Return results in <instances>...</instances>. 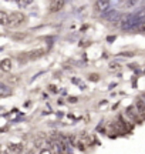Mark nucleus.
I'll return each instance as SVG.
<instances>
[{
  "label": "nucleus",
  "instance_id": "nucleus-4",
  "mask_svg": "<svg viewBox=\"0 0 145 154\" xmlns=\"http://www.w3.org/2000/svg\"><path fill=\"white\" fill-rule=\"evenodd\" d=\"M0 69H1V72H4V73L11 72V69H13V60L9 59V57L3 59V60L0 61Z\"/></svg>",
  "mask_w": 145,
  "mask_h": 154
},
{
  "label": "nucleus",
  "instance_id": "nucleus-5",
  "mask_svg": "<svg viewBox=\"0 0 145 154\" xmlns=\"http://www.w3.org/2000/svg\"><path fill=\"white\" fill-rule=\"evenodd\" d=\"M104 19H107L108 22H114V20H120V19H121V14H120V11L112 9V10H110L108 13L104 14Z\"/></svg>",
  "mask_w": 145,
  "mask_h": 154
},
{
  "label": "nucleus",
  "instance_id": "nucleus-1",
  "mask_svg": "<svg viewBox=\"0 0 145 154\" xmlns=\"http://www.w3.org/2000/svg\"><path fill=\"white\" fill-rule=\"evenodd\" d=\"M95 11L100 13L101 16H104L105 13H108L111 9V0H97L95 2Z\"/></svg>",
  "mask_w": 145,
  "mask_h": 154
},
{
  "label": "nucleus",
  "instance_id": "nucleus-12",
  "mask_svg": "<svg viewBox=\"0 0 145 154\" xmlns=\"http://www.w3.org/2000/svg\"><path fill=\"white\" fill-rule=\"evenodd\" d=\"M118 2H120V3H125L127 0H118Z\"/></svg>",
  "mask_w": 145,
  "mask_h": 154
},
{
  "label": "nucleus",
  "instance_id": "nucleus-3",
  "mask_svg": "<svg viewBox=\"0 0 145 154\" xmlns=\"http://www.w3.org/2000/svg\"><path fill=\"white\" fill-rule=\"evenodd\" d=\"M135 111H137V116L145 117V101L142 99H137V101H135Z\"/></svg>",
  "mask_w": 145,
  "mask_h": 154
},
{
  "label": "nucleus",
  "instance_id": "nucleus-10",
  "mask_svg": "<svg viewBox=\"0 0 145 154\" xmlns=\"http://www.w3.org/2000/svg\"><path fill=\"white\" fill-rule=\"evenodd\" d=\"M7 88H9V87H7L6 84H1V93H0V94H1V97H6L9 93H11V88H10V90H7Z\"/></svg>",
  "mask_w": 145,
  "mask_h": 154
},
{
  "label": "nucleus",
  "instance_id": "nucleus-14",
  "mask_svg": "<svg viewBox=\"0 0 145 154\" xmlns=\"http://www.w3.org/2000/svg\"><path fill=\"white\" fill-rule=\"evenodd\" d=\"M50 2H56V0H50Z\"/></svg>",
  "mask_w": 145,
  "mask_h": 154
},
{
  "label": "nucleus",
  "instance_id": "nucleus-2",
  "mask_svg": "<svg viewBox=\"0 0 145 154\" xmlns=\"http://www.w3.org/2000/svg\"><path fill=\"white\" fill-rule=\"evenodd\" d=\"M24 22H26V16H24L23 13L14 11V13H11V14H10L9 27H19V26H22Z\"/></svg>",
  "mask_w": 145,
  "mask_h": 154
},
{
  "label": "nucleus",
  "instance_id": "nucleus-8",
  "mask_svg": "<svg viewBox=\"0 0 145 154\" xmlns=\"http://www.w3.org/2000/svg\"><path fill=\"white\" fill-rule=\"evenodd\" d=\"M141 0H127L125 3H123V9L125 10H131V9H135L137 6L140 5Z\"/></svg>",
  "mask_w": 145,
  "mask_h": 154
},
{
  "label": "nucleus",
  "instance_id": "nucleus-7",
  "mask_svg": "<svg viewBox=\"0 0 145 154\" xmlns=\"http://www.w3.org/2000/svg\"><path fill=\"white\" fill-rule=\"evenodd\" d=\"M9 22H10V14L6 10L0 11V24L1 26H9Z\"/></svg>",
  "mask_w": 145,
  "mask_h": 154
},
{
  "label": "nucleus",
  "instance_id": "nucleus-13",
  "mask_svg": "<svg viewBox=\"0 0 145 154\" xmlns=\"http://www.w3.org/2000/svg\"><path fill=\"white\" fill-rule=\"evenodd\" d=\"M3 154H13V153H10V151H4Z\"/></svg>",
  "mask_w": 145,
  "mask_h": 154
},
{
  "label": "nucleus",
  "instance_id": "nucleus-6",
  "mask_svg": "<svg viewBox=\"0 0 145 154\" xmlns=\"http://www.w3.org/2000/svg\"><path fill=\"white\" fill-rule=\"evenodd\" d=\"M66 5V2L64 0H56V2H51V6H50V11L51 13H57V11H60Z\"/></svg>",
  "mask_w": 145,
  "mask_h": 154
},
{
  "label": "nucleus",
  "instance_id": "nucleus-9",
  "mask_svg": "<svg viewBox=\"0 0 145 154\" xmlns=\"http://www.w3.org/2000/svg\"><path fill=\"white\" fill-rule=\"evenodd\" d=\"M9 151L10 153H19V151H22V144H13V146H10Z\"/></svg>",
  "mask_w": 145,
  "mask_h": 154
},
{
  "label": "nucleus",
  "instance_id": "nucleus-11",
  "mask_svg": "<svg viewBox=\"0 0 145 154\" xmlns=\"http://www.w3.org/2000/svg\"><path fill=\"white\" fill-rule=\"evenodd\" d=\"M41 154H51V153L49 151V150H43V151H41Z\"/></svg>",
  "mask_w": 145,
  "mask_h": 154
}]
</instances>
